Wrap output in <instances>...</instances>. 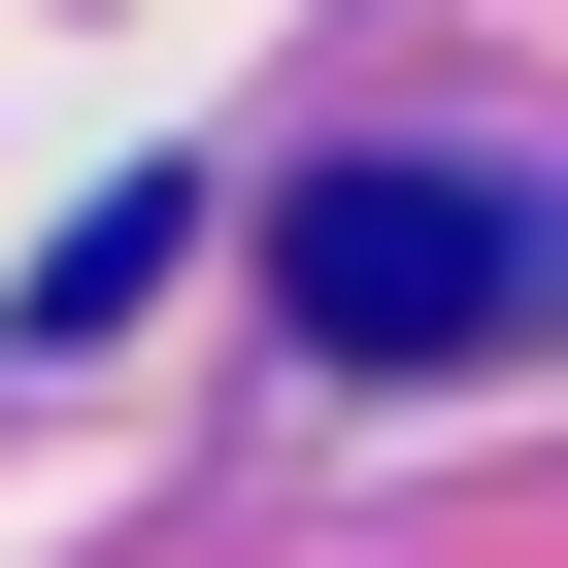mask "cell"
<instances>
[{
	"mask_svg": "<svg viewBox=\"0 0 568 568\" xmlns=\"http://www.w3.org/2000/svg\"><path fill=\"white\" fill-rule=\"evenodd\" d=\"M267 267H302L335 368H468V335H535V201H468V168H335Z\"/></svg>",
	"mask_w": 568,
	"mask_h": 568,
	"instance_id": "obj_1",
	"label": "cell"
}]
</instances>
